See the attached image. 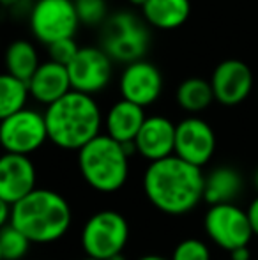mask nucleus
<instances>
[{
    "label": "nucleus",
    "mask_w": 258,
    "mask_h": 260,
    "mask_svg": "<svg viewBox=\"0 0 258 260\" xmlns=\"http://www.w3.org/2000/svg\"><path fill=\"white\" fill-rule=\"evenodd\" d=\"M145 119V108L126 100H119L104 113V131L119 144L131 145L136 140Z\"/></svg>",
    "instance_id": "nucleus-17"
},
{
    "label": "nucleus",
    "mask_w": 258,
    "mask_h": 260,
    "mask_svg": "<svg viewBox=\"0 0 258 260\" xmlns=\"http://www.w3.org/2000/svg\"><path fill=\"white\" fill-rule=\"evenodd\" d=\"M75 7L80 23L85 27H103L110 16L106 0H75Z\"/></svg>",
    "instance_id": "nucleus-24"
},
{
    "label": "nucleus",
    "mask_w": 258,
    "mask_h": 260,
    "mask_svg": "<svg viewBox=\"0 0 258 260\" xmlns=\"http://www.w3.org/2000/svg\"><path fill=\"white\" fill-rule=\"evenodd\" d=\"M35 167L28 156L4 152L0 157V200L11 206L30 195L35 188Z\"/></svg>",
    "instance_id": "nucleus-14"
},
{
    "label": "nucleus",
    "mask_w": 258,
    "mask_h": 260,
    "mask_svg": "<svg viewBox=\"0 0 258 260\" xmlns=\"http://www.w3.org/2000/svg\"><path fill=\"white\" fill-rule=\"evenodd\" d=\"M255 186H256V189H258V170H256V174H255Z\"/></svg>",
    "instance_id": "nucleus-33"
},
{
    "label": "nucleus",
    "mask_w": 258,
    "mask_h": 260,
    "mask_svg": "<svg viewBox=\"0 0 258 260\" xmlns=\"http://www.w3.org/2000/svg\"><path fill=\"white\" fill-rule=\"evenodd\" d=\"M129 156L126 145L101 133L78 151V170L94 191L115 193L128 182Z\"/></svg>",
    "instance_id": "nucleus-4"
},
{
    "label": "nucleus",
    "mask_w": 258,
    "mask_h": 260,
    "mask_svg": "<svg viewBox=\"0 0 258 260\" xmlns=\"http://www.w3.org/2000/svg\"><path fill=\"white\" fill-rule=\"evenodd\" d=\"M28 98H30V89L27 82L9 73H4L0 76V119L25 110Z\"/></svg>",
    "instance_id": "nucleus-22"
},
{
    "label": "nucleus",
    "mask_w": 258,
    "mask_h": 260,
    "mask_svg": "<svg viewBox=\"0 0 258 260\" xmlns=\"http://www.w3.org/2000/svg\"><path fill=\"white\" fill-rule=\"evenodd\" d=\"M48 140L45 113L34 108H25L0 122V142L4 151L11 154L30 156Z\"/></svg>",
    "instance_id": "nucleus-9"
},
{
    "label": "nucleus",
    "mask_w": 258,
    "mask_h": 260,
    "mask_svg": "<svg viewBox=\"0 0 258 260\" xmlns=\"http://www.w3.org/2000/svg\"><path fill=\"white\" fill-rule=\"evenodd\" d=\"M72 211L60 193L38 188L13 206L11 223L30 239L32 244H52L71 229Z\"/></svg>",
    "instance_id": "nucleus-3"
},
{
    "label": "nucleus",
    "mask_w": 258,
    "mask_h": 260,
    "mask_svg": "<svg viewBox=\"0 0 258 260\" xmlns=\"http://www.w3.org/2000/svg\"><path fill=\"white\" fill-rule=\"evenodd\" d=\"M41 66L35 46L27 39H14L6 50V73L28 83Z\"/></svg>",
    "instance_id": "nucleus-21"
},
{
    "label": "nucleus",
    "mask_w": 258,
    "mask_h": 260,
    "mask_svg": "<svg viewBox=\"0 0 258 260\" xmlns=\"http://www.w3.org/2000/svg\"><path fill=\"white\" fill-rule=\"evenodd\" d=\"M30 32L39 43L50 46L72 39L80 23L75 0H38L28 14Z\"/></svg>",
    "instance_id": "nucleus-7"
},
{
    "label": "nucleus",
    "mask_w": 258,
    "mask_h": 260,
    "mask_svg": "<svg viewBox=\"0 0 258 260\" xmlns=\"http://www.w3.org/2000/svg\"><path fill=\"white\" fill-rule=\"evenodd\" d=\"M191 14L190 0H147L141 7L145 23L159 30H175L188 21Z\"/></svg>",
    "instance_id": "nucleus-19"
},
{
    "label": "nucleus",
    "mask_w": 258,
    "mask_h": 260,
    "mask_svg": "<svg viewBox=\"0 0 258 260\" xmlns=\"http://www.w3.org/2000/svg\"><path fill=\"white\" fill-rule=\"evenodd\" d=\"M80 48H82V46H78L75 38L62 39V41H57L48 46V57H50V60L57 62V64H62L67 68V66L75 60L76 55H78Z\"/></svg>",
    "instance_id": "nucleus-26"
},
{
    "label": "nucleus",
    "mask_w": 258,
    "mask_h": 260,
    "mask_svg": "<svg viewBox=\"0 0 258 260\" xmlns=\"http://www.w3.org/2000/svg\"><path fill=\"white\" fill-rule=\"evenodd\" d=\"M203 229L212 244L228 253L246 248L253 237L248 212L237 204L210 206L203 218Z\"/></svg>",
    "instance_id": "nucleus-8"
},
{
    "label": "nucleus",
    "mask_w": 258,
    "mask_h": 260,
    "mask_svg": "<svg viewBox=\"0 0 258 260\" xmlns=\"http://www.w3.org/2000/svg\"><path fill=\"white\" fill-rule=\"evenodd\" d=\"M129 241V223L124 214L112 209L97 211L85 221L80 243L87 257L110 260L124 251Z\"/></svg>",
    "instance_id": "nucleus-6"
},
{
    "label": "nucleus",
    "mask_w": 258,
    "mask_h": 260,
    "mask_svg": "<svg viewBox=\"0 0 258 260\" xmlns=\"http://www.w3.org/2000/svg\"><path fill=\"white\" fill-rule=\"evenodd\" d=\"M30 239L13 225H6L0 230V258L21 260L30 251Z\"/></svg>",
    "instance_id": "nucleus-23"
},
{
    "label": "nucleus",
    "mask_w": 258,
    "mask_h": 260,
    "mask_svg": "<svg viewBox=\"0 0 258 260\" xmlns=\"http://www.w3.org/2000/svg\"><path fill=\"white\" fill-rule=\"evenodd\" d=\"M121 100L134 103L141 108L154 105L163 92V75L156 64L149 60H136L124 66L119 78Z\"/></svg>",
    "instance_id": "nucleus-12"
},
{
    "label": "nucleus",
    "mask_w": 258,
    "mask_h": 260,
    "mask_svg": "<svg viewBox=\"0 0 258 260\" xmlns=\"http://www.w3.org/2000/svg\"><path fill=\"white\" fill-rule=\"evenodd\" d=\"M244 189V181L234 167H217L205 175L203 202L210 206L234 204Z\"/></svg>",
    "instance_id": "nucleus-18"
},
{
    "label": "nucleus",
    "mask_w": 258,
    "mask_h": 260,
    "mask_svg": "<svg viewBox=\"0 0 258 260\" xmlns=\"http://www.w3.org/2000/svg\"><path fill=\"white\" fill-rule=\"evenodd\" d=\"M28 89H30V98L38 103L45 106L57 103L72 90L67 68L50 58L41 62L34 76L28 80Z\"/></svg>",
    "instance_id": "nucleus-16"
},
{
    "label": "nucleus",
    "mask_w": 258,
    "mask_h": 260,
    "mask_svg": "<svg viewBox=\"0 0 258 260\" xmlns=\"http://www.w3.org/2000/svg\"><path fill=\"white\" fill-rule=\"evenodd\" d=\"M205 175L202 168L170 156L149 163L143 174V193L158 211L168 216H182L203 202Z\"/></svg>",
    "instance_id": "nucleus-1"
},
{
    "label": "nucleus",
    "mask_w": 258,
    "mask_h": 260,
    "mask_svg": "<svg viewBox=\"0 0 258 260\" xmlns=\"http://www.w3.org/2000/svg\"><path fill=\"white\" fill-rule=\"evenodd\" d=\"M110 260H128V258H126V257H124V255H122V253H121V255H115V257H112Z\"/></svg>",
    "instance_id": "nucleus-32"
},
{
    "label": "nucleus",
    "mask_w": 258,
    "mask_h": 260,
    "mask_svg": "<svg viewBox=\"0 0 258 260\" xmlns=\"http://www.w3.org/2000/svg\"><path fill=\"white\" fill-rule=\"evenodd\" d=\"M0 2H2L4 7H16V6H20L23 0H0Z\"/></svg>",
    "instance_id": "nucleus-30"
},
{
    "label": "nucleus",
    "mask_w": 258,
    "mask_h": 260,
    "mask_svg": "<svg viewBox=\"0 0 258 260\" xmlns=\"http://www.w3.org/2000/svg\"><path fill=\"white\" fill-rule=\"evenodd\" d=\"M175 131L177 124H173L165 115H147L136 140L134 151L149 163L165 159L175 154Z\"/></svg>",
    "instance_id": "nucleus-15"
},
{
    "label": "nucleus",
    "mask_w": 258,
    "mask_h": 260,
    "mask_svg": "<svg viewBox=\"0 0 258 260\" xmlns=\"http://www.w3.org/2000/svg\"><path fill=\"white\" fill-rule=\"evenodd\" d=\"M175 101L184 112L191 115L202 113L212 105V101H216L210 80L200 78V76L182 80L175 90Z\"/></svg>",
    "instance_id": "nucleus-20"
},
{
    "label": "nucleus",
    "mask_w": 258,
    "mask_h": 260,
    "mask_svg": "<svg viewBox=\"0 0 258 260\" xmlns=\"http://www.w3.org/2000/svg\"><path fill=\"white\" fill-rule=\"evenodd\" d=\"M129 4H133V6H136V7H143L145 4H147V0H129Z\"/></svg>",
    "instance_id": "nucleus-31"
},
{
    "label": "nucleus",
    "mask_w": 258,
    "mask_h": 260,
    "mask_svg": "<svg viewBox=\"0 0 258 260\" xmlns=\"http://www.w3.org/2000/svg\"><path fill=\"white\" fill-rule=\"evenodd\" d=\"M214 98L223 106H235L248 100L255 85V76L246 62L227 58L214 68L210 75Z\"/></svg>",
    "instance_id": "nucleus-13"
},
{
    "label": "nucleus",
    "mask_w": 258,
    "mask_h": 260,
    "mask_svg": "<svg viewBox=\"0 0 258 260\" xmlns=\"http://www.w3.org/2000/svg\"><path fill=\"white\" fill-rule=\"evenodd\" d=\"M48 138L64 151H76L101 135L104 115L94 96L71 90L45 112Z\"/></svg>",
    "instance_id": "nucleus-2"
},
{
    "label": "nucleus",
    "mask_w": 258,
    "mask_h": 260,
    "mask_svg": "<svg viewBox=\"0 0 258 260\" xmlns=\"http://www.w3.org/2000/svg\"><path fill=\"white\" fill-rule=\"evenodd\" d=\"M248 212V218H249V225H251V230H253V236L258 237V197L251 200V204L246 209Z\"/></svg>",
    "instance_id": "nucleus-27"
},
{
    "label": "nucleus",
    "mask_w": 258,
    "mask_h": 260,
    "mask_svg": "<svg viewBox=\"0 0 258 260\" xmlns=\"http://www.w3.org/2000/svg\"><path fill=\"white\" fill-rule=\"evenodd\" d=\"M136 260H172V258L163 257V255H143V257H140Z\"/></svg>",
    "instance_id": "nucleus-29"
},
{
    "label": "nucleus",
    "mask_w": 258,
    "mask_h": 260,
    "mask_svg": "<svg viewBox=\"0 0 258 260\" xmlns=\"http://www.w3.org/2000/svg\"><path fill=\"white\" fill-rule=\"evenodd\" d=\"M230 260H249V248H237L230 253Z\"/></svg>",
    "instance_id": "nucleus-28"
},
{
    "label": "nucleus",
    "mask_w": 258,
    "mask_h": 260,
    "mask_svg": "<svg viewBox=\"0 0 258 260\" xmlns=\"http://www.w3.org/2000/svg\"><path fill=\"white\" fill-rule=\"evenodd\" d=\"M151 36L143 18L131 11L121 9L108 16L101 27V48L114 62L128 66L131 62L143 60L149 50Z\"/></svg>",
    "instance_id": "nucleus-5"
},
{
    "label": "nucleus",
    "mask_w": 258,
    "mask_h": 260,
    "mask_svg": "<svg viewBox=\"0 0 258 260\" xmlns=\"http://www.w3.org/2000/svg\"><path fill=\"white\" fill-rule=\"evenodd\" d=\"M82 260H97V258H92V257H85V258H82Z\"/></svg>",
    "instance_id": "nucleus-34"
},
{
    "label": "nucleus",
    "mask_w": 258,
    "mask_h": 260,
    "mask_svg": "<svg viewBox=\"0 0 258 260\" xmlns=\"http://www.w3.org/2000/svg\"><path fill=\"white\" fill-rule=\"evenodd\" d=\"M72 90L94 96L103 92L114 78V60L101 46H82L67 66Z\"/></svg>",
    "instance_id": "nucleus-10"
},
{
    "label": "nucleus",
    "mask_w": 258,
    "mask_h": 260,
    "mask_svg": "<svg viewBox=\"0 0 258 260\" xmlns=\"http://www.w3.org/2000/svg\"><path fill=\"white\" fill-rule=\"evenodd\" d=\"M172 260H210V250L202 239L190 237L173 248Z\"/></svg>",
    "instance_id": "nucleus-25"
},
{
    "label": "nucleus",
    "mask_w": 258,
    "mask_h": 260,
    "mask_svg": "<svg viewBox=\"0 0 258 260\" xmlns=\"http://www.w3.org/2000/svg\"><path fill=\"white\" fill-rule=\"evenodd\" d=\"M216 152V133L202 117L190 115L177 122L175 156L202 168Z\"/></svg>",
    "instance_id": "nucleus-11"
}]
</instances>
